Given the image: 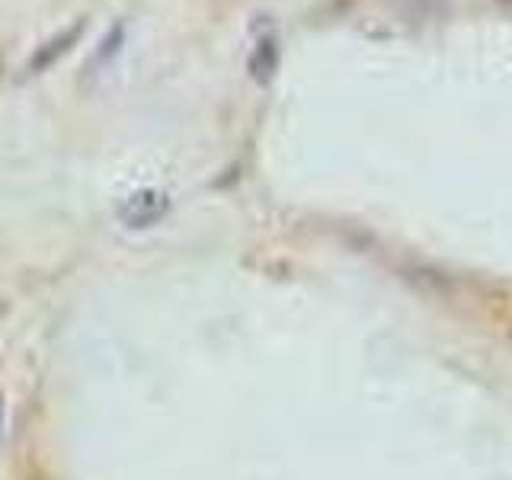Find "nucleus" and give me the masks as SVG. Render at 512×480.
I'll list each match as a JSON object with an SVG mask.
<instances>
[{
    "label": "nucleus",
    "instance_id": "nucleus-1",
    "mask_svg": "<svg viewBox=\"0 0 512 480\" xmlns=\"http://www.w3.org/2000/svg\"><path fill=\"white\" fill-rule=\"evenodd\" d=\"M170 212V196L160 189H141L135 192V196H128L122 205H119V218L125 228H151V224H157L160 218H164Z\"/></svg>",
    "mask_w": 512,
    "mask_h": 480
},
{
    "label": "nucleus",
    "instance_id": "nucleus-5",
    "mask_svg": "<svg viewBox=\"0 0 512 480\" xmlns=\"http://www.w3.org/2000/svg\"><path fill=\"white\" fill-rule=\"evenodd\" d=\"M7 436V394L0 388V439Z\"/></svg>",
    "mask_w": 512,
    "mask_h": 480
},
{
    "label": "nucleus",
    "instance_id": "nucleus-4",
    "mask_svg": "<svg viewBox=\"0 0 512 480\" xmlns=\"http://www.w3.org/2000/svg\"><path fill=\"white\" fill-rule=\"evenodd\" d=\"M122 32H125V26H112V29H109V36L103 39V48H100V52H96V58L90 61V68H100V64H106L112 55L119 52V48H122Z\"/></svg>",
    "mask_w": 512,
    "mask_h": 480
},
{
    "label": "nucleus",
    "instance_id": "nucleus-3",
    "mask_svg": "<svg viewBox=\"0 0 512 480\" xmlns=\"http://www.w3.org/2000/svg\"><path fill=\"white\" fill-rule=\"evenodd\" d=\"M80 32H84V20H77L71 32L64 29L58 39H52V42H48V45L42 48V52H36V58L29 61V71H32V74H39V71H45V68H52L55 58L68 52L71 42H77V39H80Z\"/></svg>",
    "mask_w": 512,
    "mask_h": 480
},
{
    "label": "nucleus",
    "instance_id": "nucleus-6",
    "mask_svg": "<svg viewBox=\"0 0 512 480\" xmlns=\"http://www.w3.org/2000/svg\"><path fill=\"white\" fill-rule=\"evenodd\" d=\"M4 314H7V304H4V301H0V317H4Z\"/></svg>",
    "mask_w": 512,
    "mask_h": 480
},
{
    "label": "nucleus",
    "instance_id": "nucleus-2",
    "mask_svg": "<svg viewBox=\"0 0 512 480\" xmlns=\"http://www.w3.org/2000/svg\"><path fill=\"white\" fill-rule=\"evenodd\" d=\"M276 61H279V42L276 36H263L260 42H256L253 55H250V74L260 80V84H269V77L276 74Z\"/></svg>",
    "mask_w": 512,
    "mask_h": 480
}]
</instances>
